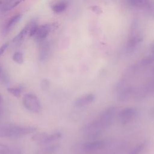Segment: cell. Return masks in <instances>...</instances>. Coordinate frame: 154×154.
I'll list each match as a JSON object with an SVG mask.
<instances>
[{
  "mask_svg": "<svg viewBox=\"0 0 154 154\" xmlns=\"http://www.w3.org/2000/svg\"><path fill=\"white\" fill-rule=\"evenodd\" d=\"M37 128L31 126L0 124V137H20L35 132Z\"/></svg>",
  "mask_w": 154,
  "mask_h": 154,
  "instance_id": "1",
  "label": "cell"
},
{
  "mask_svg": "<svg viewBox=\"0 0 154 154\" xmlns=\"http://www.w3.org/2000/svg\"><path fill=\"white\" fill-rule=\"evenodd\" d=\"M23 104L26 109L33 112H39L42 109L41 103L38 98L32 93H27L24 95Z\"/></svg>",
  "mask_w": 154,
  "mask_h": 154,
  "instance_id": "2",
  "label": "cell"
},
{
  "mask_svg": "<svg viewBox=\"0 0 154 154\" xmlns=\"http://www.w3.org/2000/svg\"><path fill=\"white\" fill-rule=\"evenodd\" d=\"M107 146V141L99 140L89 141L80 146L81 150L84 152H92L104 149Z\"/></svg>",
  "mask_w": 154,
  "mask_h": 154,
  "instance_id": "3",
  "label": "cell"
},
{
  "mask_svg": "<svg viewBox=\"0 0 154 154\" xmlns=\"http://www.w3.org/2000/svg\"><path fill=\"white\" fill-rule=\"evenodd\" d=\"M116 109L114 106H111L104 109L98 117L105 129L110 126L115 117Z\"/></svg>",
  "mask_w": 154,
  "mask_h": 154,
  "instance_id": "4",
  "label": "cell"
},
{
  "mask_svg": "<svg viewBox=\"0 0 154 154\" xmlns=\"http://www.w3.org/2000/svg\"><path fill=\"white\" fill-rule=\"evenodd\" d=\"M137 111L132 107L126 108L122 110L119 114V118L121 123L123 125H127L132 122L136 117Z\"/></svg>",
  "mask_w": 154,
  "mask_h": 154,
  "instance_id": "5",
  "label": "cell"
},
{
  "mask_svg": "<svg viewBox=\"0 0 154 154\" xmlns=\"http://www.w3.org/2000/svg\"><path fill=\"white\" fill-rule=\"evenodd\" d=\"M53 28V24H45L38 26L36 32L34 35L37 43H39L45 41Z\"/></svg>",
  "mask_w": 154,
  "mask_h": 154,
  "instance_id": "6",
  "label": "cell"
},
{
  "mask_svg": "<svg viewBox=\"0 0 154 154\" xmlns=\"http://www.w3.org/2000/svg\"><path fill=\"white\" fill-rule=\"evenodd\" d=\"M95 99V95L91 93L87 94L81 96L75 99L73 102V105L75 107L79 108L86 106L94 101Z\"/></svg>",
  "mask_w": 154,
  "mask_h": 154,
  "instance_id": "7",
  "label": "cell"
},
{
  "mask_svg": "<svg viewBox=\"0 0 154 154\" xmlns=\"http://www.w3.org/2000/svg\"><path fill=\"white\" fill-rule=\"evenodd\" d=\"M22 17V14L19 13L16 14L11 17L6 23L3 29V33L4 34H7L9 32H10L13 29V28L16 25V24L20 20Z\"/></svg>",
  "mask_w": 154,
  "mask_h": 154,
  "instance_id": "8",
  "label": "cell"
},
{
  "mask_svg": "<svg viewBox=\"0 0 154 154\" xmlns=\"http://www.w3.org/2000/svg\"><path fill=\"white\" fill-rule=\"evenodd\" d=\"M135 88L133 87L126 86L120 91H119L118 99L120 101L124 102L129 100L131 97L134 96Z\"/></svg>",
  "mask_w": 154,
  "mask_h": 154,
  "instance_id": "9",
  "label": "cell"
},
{
  "mask_svg": "<svg viewBox=\"0 0 154 154\" xmlns=\"http://www.w3.org/2000/svg\"><path fill=\"white\" fill-rule=\"evenodd\" d=\"M49 52V44L45 41L39 43V54L38 59L41 62L45 61L48 57Z\"/></svg>",
  "mask_w": 154,
  "mask_h": 154,
  "instance_id": "10",
  "label": "cell"
},
{
  "mask_svg": "<svg viewBox=\"0 0 154 154\" xmlns=\"http://www.w3.org/2000/svg\"><path fill=\"white\" fill-rule=\"evenodd\" d=\"M29 29H30V24L29 22L25 27L22 28V29L18 33V34L13 38V40H12L13 42L16 44L21 43L27 35H29Z\"/></svg>",
  "mask_w": 154,
  "mask_h": 154,
  "instance_id": "11",
  "label": "cell"
},
{
  "mask_svg": "<svg viewBox=\"0 0 154 154\" xmlns=\"http://www.w3.org/2000/svg\"><path fill=\"white\" fill-rule=\"evenodd\" d=\"M23 1L24 0H8L4 5L2 10L4 11L11 10Z\"/></svg>",
  "mask_w": 154,
  "mask_h": 154,
  "instance_id": "12",
  "label": "cell"
},
{
  "mask_svg": "<svg viewBox=\"0 0 154 154\" xmlns=\"http://www.w3.org/2000/svg\"><path fill=\"white\" fill-rule=\"evenodd\" d=\"M20 150L16 149H10L8 146L0 143V154H19Z\"/></svg>",
  "mask_w": 154,
  "mask_h": 154,
  "instance_id": "13",
  "label": "cell"
},
{
  "mask_svg": "<svg viewBox=\"0 0 154 154\" xmlns=\"http://www.w3.org/2000/svg\"><path fill=\"white\" fill-rule=\"evenodd\" d=\"M67 6V4L66 2L64 1H58V2H56L54 5H52V9L54 12H55L57 13H61V12L63 11L64 10H65Z\"/></svg>",
  "mask_w": 154,
  "mask_h": 154,
  "instance_id": "14",
  "label": "cell"
},
{
  "mask_svg": "<svg viewBox=\"0 0 154 154\" xmlns=\"http://www.w3.org/2000/svg\"><path fill=\"white\" fill-rule=\"evenodd\" d=\"M61 136H62V134L60 132H55V133H53V134H49V135L48 134L46 138L44 141L43 144H48L49 143H51V142L57 141L58 139H60L61 137Z\"/></svg>",
  "mask_w": 154,
  "mask_h": 154,
  "instance_id": "15",
  "label": "cell"
},
{
  "mask_svg": "<svg viewBox=\"0 0 154 154\" xmlns=\"http://www.w3.org/2000/svg\"><path fill=\"white\" fill-rule=\"evenodd\" d=\"M48 134L46 132H38L35 134H34L32 137V140L34 141L38 142L40 144H43L44 141L46 138L48 136Z\"/></svg>",
  "mask_w": 154,
  "mask_h": 154,
  "instance_id": "16",
  "label": "cell"
},
{
  "mask_svg": "<svg viewBox=\"0 0 154 154\" xmlns=\"http://www.w3.org/2000/svg\"><path fill=\"white\" fill-rule=\"evenodd\" d=\"M146 141H143L138 145H137L129 153V154H140L144 150L146 146Z\"/></svg>",
  "mask_w": 154,
  "mask_h": 154,
  "instance_id": "17",
  "label": "cell"
},
{
  "mask_svg": "<svg viewBox=\"0 0 154 154\" xmlns=\"http://www.w3.org/2000/svg\"><path fill=\"white\" fill-rule=\"evenodd\" d=\"M22 91V88L20 87H10L7 88V91L11 94L16 97L19 98L20 96L21 93Z\"/></svg>",
  "mask_w": 154,
  "mask_h": 154,
  "instance_id": "18",
  "label": "cell"
},
{
  "mask_svg": "<svg viewBox=\"0 0 154 154\" xmlns=\"http://www.w3.org/2000/svg\"><path fill=\"white\" fill-rule=\"evenodd\" d=\"M12 58L14 61H15L16 63L19 64H22L23 63L24 59L23 54L20 52H16L12 57Z\"/></svg>",
  "mask_w": 154,
  "mask_h": 154,
  "instance_id": "19",
  "label": "cell"
},
{
  "mask_svg": "<svg viewBox=\"0 0 154 154\" xmlns=\"http://www.w3.org/2000/svg\"><path fill=\"white\" fill-rule=\"evenodd\" d=\"M60 147V146L58 144H54L52 146H49L46 147L43 150V153L45 154H50L56 152Z\"/></svg>",
  "mask_w": 154,
  "mask_h": 154,
  "instance_id": "20",
  "label": "cell"
},
{
  "mask_svg": "<svg viewBox=\"0 0 154 154\" xmlns=\"http://www.w3.org/2000/svg\"><path fill=\"white\" fill-rule=\"evenodd\" d=\"M40 87L42 90L47 91L49 90L50 87V82L47 79H43L40 82Z\"/></svg>",
  "mask_w": 154,
  "mask_h": 154,
  "instance_id": "21",
  "label": "cell"
},
{
  "mask_svg": "<svg viewBox=\"0 0 154 154\" xmlns=\"http://www.w3.org/2000/svg\"><path fill=\"white\" fill-rule=\"evenodd\" d=\"M9 43L8 42L3 44L1 47H0V57H1V55L4 53V52L5 51V50L7 49V48L8 46Z\"/></svg>",
  "mask_w": 154,
  "mask_h": 154,
  "instance_id": "22",
  "label": "cell"
},
{
  "mask_svg": "<svg viewBox=\"0 0 154 154\" xmlns=\"http://www.w3.org/2000/svg\"><path fill=\"white\" fill-rule=\"evenodd\" d=\"M150 114L152 116L154 117V108L151 110V112H150Z\"/></svg>",
  "mask_w": 154,
  "mask_h": 154,
  "instance_id": "23",
  "label": "cell"
},
{
  "mask_svg": "<svg viewBox=\"0 0 154 154\" xmlns=\"http://www.w3.org/2000/svg\"><path fill=\"white\" fill-rule=\"evenodd\" d=\"M1 96H0V102H1Z\"/></svg>",
  "mask_w": 154,
  "mask_h": 154,
  "instance_id": "24",
  "label": "cell"
},
{
  "mask_svg": "<svg viewBox=\"0 0 154 154\" xmlns=\"http://www.w3.org/2000/svg\"><path fill=\"white\" fill-rule=\"evenodd\" d=\"M0 1H1V0H0Z\"/></svg>",
  "mask_w": 154,
  "mask_h": 154,
  "instance_id": "25",
  "label": "cell"
}]
</instances>
